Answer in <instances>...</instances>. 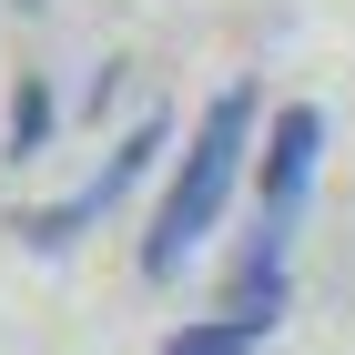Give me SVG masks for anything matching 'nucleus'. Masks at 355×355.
Listing matches in <instances>:
<instances>
[{
  "label": "nucleus",
  "instance_id": "obj_1",
  "mask_svg": "<svg viewBox=\"0 0 355 355\" xmlns=\"http://www.w3.org/2000/svg\"><path fill=\"white\" fill-rule=\"evenodd\" d=\"M244 153H254V92L234 82V92H214V102H203V122H193V142H183V173H173L153 234H142V274H153V284H173V274L193 264V244L223 223Z\"/></svg>",
  "mask_w": 355,
  "mask_h": 355
},
{
  "label": "nucleus",
  "instance_id": "obj_2",
  "mask_svg": "<svg viewBox=\"0 0 355 355\" xmlns=\"http://www.w3.org/2000/svg\"><path fill=\"white\" fill-rule=\"evenodd\" d=\"M315 153H325V112L284 102L264 132V173H254V234L234 254V315H284V244H295L304 193H315Z\"/></svg>",
  "mask_w": 355,
  "mask_h": 355
},
{
  "label": "nucleus",
  "instance_id": "obj_3",
  "mask_svg": "<svg viewBox=\"0 0 355 355\" xmlns=\"http://www.w3.org/2000/svg\"><path fill=\"white\" fill-rule=\"evenodd\" d=\"M153 153H163V122H132V132L112 142V153L82 173V183L61 193V203H21V214H10V234H21L31 254H61V244H82L92 223H102L112 203H122V193H132L142 173H153Z\"/></svg>",
  "mask_w": 355,
  "mask_h": 355
},
{
  "label": "nucleus",
  "instance_id": "obj_4",
  "mask_svg": "<svg viewBox=\"0 0 355 355\" xmlns=\"http://www.w3.org/2000/svg\"><path fill=\"white\" fill-rule=\"evenodd\" d=\"M264 335H274V315H203V325L163 335V355H254Z\"/></svg>",
  "mask_w": 355,
  "mask_h": 355
},
{
  "label": "nucleus",
  "instance_id": "obj_5",
  "mask_svg": "<svg viewBox=\"0 0 355 355\" xmlns=\"http://www.w3.org/2000/svg\"><path fill=\"white\" fill-rule=\"evenodd\" d=\"M41 142H51V92H41V82H31V71H21V92H10V153H21V163H31Z\"/></svg>",
  "mask_w": 355,
  "mask_h": 355
}]
</instances>
